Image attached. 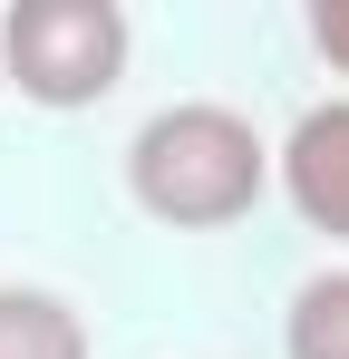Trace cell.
Here are the masks:
<instances>
[{"label": "cell", "mask_w": 349, "mask_h": 359, "mask_svg": "<svg viewBox=\"0 0 349 359\" xmlns=\"http://www.w3.org/2000/svg\"><path fill=\"white\" fill-rule=\"evenodd\" d=\"M262 184H272V146L252 136V117H233L214 97L156 107L126 146V194L165 233H224L262 204Z\"/></svg>", "instance_id": "obj_1"}, {"label": "cell", "mask_w": 349, "mask_h": 359, "mask_svg": "<svg viewBox=\"0 0 349 359\" xmlns=\"http://www.w3.org/2000/svg\"><path fill=\"white\" fill-rule=\"evenodd\" d=\"M282 350L291 359H349V272H310V282L291 292Z\"/></svg>", "instance_id": "obj_5"}, {"label": "cell", "mask_w": 349, "mask_h": 359, "mask_svg": "<svg viewBox=\"0 0 349 359\" xmlns=\"http://www.w3.org/2000/svg\"><path fill=\"white\" fill-rule=\"evenodd\" d=\"M310 49L349 78V0H310Z\"/></svg>", "instance_id": "obj_6"}, {"label": "cell", "mask_w": 349, "mask_h": 359, "mask_svg": "<svg viewBox=\"0 0 349 359\" xmlns=\"http://www.w3.org/2000/svg\"><path fill=\"white\" fill-rule=\"evenodd\" d=\"M282 194H291V214L310 224V233H330L349 243V97H320L310 117L282 136Z\"/></svg>", "instance_id": "obj_3"}, {"label": "cell", "mask_w": 349, "mask_h": 359, "mask_svg": "<svg viewBox=\"0 0 349 359\" xmlns=\"http://www.w3.org/2000/svg\"><path fill=\"white\" fill-rule=\"evenodd\" d=\"M0 78L29 107H97L126 78V10L116 0H20L0 10Z\"/></svg>", "instance_id": "obj_2"}, {"label": "cell", "mask_w": 349, "mask_h": 359, "mask_svg": "<svg viewBox=\"0 0 349 359\" xmlns=\"http://www.w3.org/2000/svg\"><path fill=\"white\" fill-rule=\"evenodd\" d=\"M0 359H88L78 301L39 292V282H0Z\"/></svg>", "instance_id": "obj_4"}]
</instances>
